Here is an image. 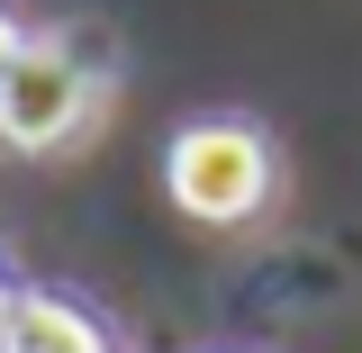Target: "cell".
Here are the masks:
<instances>
[{"label": "cell", "instance_id": "cell-1", "mask_svg": "<svg viewBox=\"0 0 362 353\" xmlns=\"http://www.w3.org/2000/svg\"><path fill=\"white\" fill-rule=\"evenodd\" d=\"M163 190L199 226H245L272 199V136L254 118H190L163 145Z\"/></svg>", "mask_w": 362, "mask_h": 353}, {"label": "cell", "instance_id": "cell-2", "mask_svg": "<svg viewBox=\"0 0 362 353\" xmlns=\"http://www.w3.org/2000/svg\"><path fill=\"white\" fill-rule=\"evenodd\" d=\"M90 109H100V64H82L73 37H28L0 82V145L54 154L90 127Z\"/></svg>", "mask_w": 362, "mask_h": 353}, {"label": "cell", "instance_id": "cell-3", "mask_svg": "<svg viewBox=\"0 0 362 353\" xmlns=\"http://www.w3.org/2000/svg\"><path fill=\"white\" fill-rule=\"evenodd\" d=\"M0 353H118V345L90 308L54 299V290H18L0 308Z\"/></svg>", "mask_w": 362, "mask_h": 353}, {"label": "cell", "instance_id": "cell-4", "mask_svg": "<svg viewBox=\"0 0 362 353\" xmlns=\"http://www.w3.org/2000/svg\"><path fill=\"white\" fill-rule=\"evenodd\" d=\"M18 45H28V37H18V18L0 9V82H9V64H18Z\"/></svg>", "mask_w": 362, "mask_h": 353}, {"label": "cell", "instance_id": "cell-5", "mask_svg": "<svg viewBox=\"0 0 362 353\" xmlns=\"http://www.w3.org/2000/svg\"><path fill=\"white\" fill-rule=\"evenodd\" d=\"M0 308H9V290H0Z\"/></svg>", "mask_w": 362, "mask_h": 353}]
</instances>
